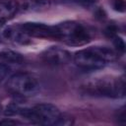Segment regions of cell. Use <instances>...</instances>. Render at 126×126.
Listing matches in <instances>:
<instances>
[{
    "label": "cell",
    "mask_w": 126,
    "mask_h": 126,
    "mask_svg": "<svg viewBox=\"0 0 126 126\" xmlns=\"http://www.w3.org/2000/svg\"><path fill=\"white\" fill-rule=\"evenodd\" d=\"M73 123V119L70 116H66V115H62L60 114L58 120L56 121L55 125H70Z\"/></svg>",
    "instance_id": "5bb4252c"
},
{
    "label": "cell",
    "mask_w": 126,
    "mask_h": 126,
    "mask_svg": "<svg viewBox=\"0 0 126 126\" xmlns=\"http://www.w3.org/2000/svg\"><path fill=\"white\" fill-rule=\"evenodd\" d=\"M116 59V53L105 46H93L79 50L74 55V62L85 70H96Z\"/></svg>",
    "instance_id": "6da1fadb"
},
{
    "label": "cell",
    "mask_w": 126,
    "mask_h": 126,
    "mask_svg": "<svg viewBox=\"0 0 126 126\" xmlns=\"http://www.w3.org/2000/svg\"><path fill=\"white\" fill-rule=\"evenodd\" d=\"M26 33L30 36L39 37V38H55L56 39V30L55 26H47L42 23H25L20 25Z\"/></svg>",
    "instance_id": "8992f818"
},
{
    "label": "cell",
    "mask_w": 126,
    "mask_h": 126,
    "mask_svg": "<svg viewBox=\"0 0 126 126\" xmlns=\"http://www.w3.org/2000/svg\"><path fill=\"white\" fill-rule=\"evenodd\" d=\"M42 60L49 65H64L71 60V53L59 46H51L41 53Z\"/></svg>",
    "instance_id": "52a82bcc"
},
{
    "label": "cell",
    "mask_w": 126,
    "mask_h": 126,
    "mask_svg": "<svg viewBox=\"0 0 126 126\" xmlns=\"http://www.w3.org/2000/svg\"><path fill=\"white\" fill-rule=\"evenodd\" d=\"M16 124H20L18 121L15 120H2L0 121V125H16Z\"/></svg>",
    "instance_id": "ac0fdd59"
},
{
    "label": "cell",
    "mask_w": 126,
    "mask_h": 126,
    "mask_svg": "<svg viewBox=\"0 0 126 126\" xmlns=\"http://www.w3.org/2000/svg\"><path fill=\"white\" fill-rule=\"evenodd\" d=\"M113 44H114V47H115L118 51L124 52L125 43H124V40H123L120 36H113Z\"/></svg>",
    "instance_id": "7c38bea8"
},
{
    "label": "cell",
    "mask_w": 126,
    "mask_h": 126,
    "mask_svg": "<svg viewBox=\"0 0 126 126\" xmlns=\"http://www.w3.org/2000/svg\"><path fill=\"white\" fill-rule=\"evenodd\" d=\"M74 2L80 4V5H84V6H89L92 5L93 3H94L96 0H73Z\"/></svg>",
    "instance_id": "e0dca14e"
},
{
    "label": "cell",
    "mask_w": 126,
    "mask_h": 126,
    "mask_svg": "<svg viewBox=\"0 0 126 126\" xmlns=\"http://www.w3.org/2000/svg\"><path fill=\"white\" fill-rule=\"evenodd\" d=\"M112 7L117 12H124L125 11V8H126L125 0H113Z\"/></svg>",
    "instance_id": "4fadbf2b"
},
{
    "label": "cell",
    "mask_w": 126,
    "mask_h": 126,
    "mask_svg": "<svg viewBox=\"0 0 126 126\" xmlns=\"http://www.w3.org/2000/svg\"><path fill=\"white\" fill-rule=\"evenodd\" d=\"M2 36L4 39L18 44H28L31 42V36L24 32L21 26H10L3 28Z\"/></svg>",
    "instance_id": "ba28073f"
},
{
    "label": "cell",
    "mask_w": 126,
    "mask_h": 126,
    "mask_svg": "<svg viewBox=\"0 0 126 126\" xmlns=\"http://www.w3.org/2000/svg\"><path fill=\"white\" fill-rule=\"evenodd\" d=\"M18 9L19 4L16 0H0V20L5 21L12 18Z\"/></svg>",
    "instance_id": "9c48e42d"
},
{
    "label": "cell",
    "mask_w": 126,
    "mask_h": 126,
    "mask_svg": "<svg viewBox=\"0 0 126 126\" xmlns=\"http://www.w3.org/2000/svg\"><path fill=\"white\" fill-rule=\"evenodd\" d=\"M50 0H24L21 6L24 12H38L49 8Z\"/></svg>",
    "instance_id": "30bf717a"
},
{
    "label": "cell",
    "mask_w": 126,
    "mask_h": 126,
    "mask_svg": "<svg viewBox=\"0 0 126 126\" xmlns=\"http://www.w3.org/2000/svg\"><path fill=\"white\" fill-rule=\"evenodd\" d=\"M19 114L34 123L43 125H55L61 113L59 109L51 103H40L36 104L32 108L20 107Z\"/></svg>",
    "instance_id": "277c9868"
},
{
    "label": "cell",
    "mask_w": 126,
    "mask_h": 126,
    "mask_svg": "<svg viewBox=\"0 0 126 126\" xmlns=\"http://www.w3.org/2000/svg\"><path fill=\"white\" fill-rule=\"evenodd\" d=\"M116 32H117V29H116L115 26H109V27H107L106 30H105V33H106V35L111 36V37L115 36Z\"/></svg>",
    "instance_id": "2e32d148"
},
{
    "label": "cell",
    "mask_w": 126,
    "mask_h": 126,
    "mask_svg": "<svg viewBox=\"0 0 126 126\" xmlns=\"http://www.w3.org/2000/svg\"><path fill=\"white\" fill-rule=\"evenodd\" d=\"M2 31H3V29H0V40L3 38V36H2Z\"/></svg>",
    "instance_id": "d6986e66"
},
{
    "label": "cell",
    "mask_w": 126,
    "mask_h": 126,
    "mask_svg": "<svg viewBox=\"0 0 126 126\" xmlns=\"http://www.w3.org/2000/svg\"><path fill=\"white\" fill-rule=\"evenodd\" d=\"M56 39L72 46H81L91 40V33L82 24L75 21H66L55 26Z\"/></svg>",
    "instance_id": "3957f363"
},
{
    "label": "cell",
    "mask_w": 126,
    "mask_h": 126,
    "mask_svg": "<svg viewBox=\"0 0 126 126\" xmlns=\"http://www.w3.org/2000/svg\"><path fill=\"white\" fill-rule=\"evenodd\" d=\"M10 72V67L4 63H0V83L5 79V77Z\"/></svg>",
    "instance_id": "9a60e30c"
},
{
    "label": "cell",
    "mask_w": 126,
    "mask_h": 126,
    "mask_svg": "<svg viewBox=\"0 0 126 126\" xmlns=\"http://www.w3.org/2000/svg\"><path fill=\"white\" fill-rule=\"evenodd\" d=\"M0 58L6 62H11V63H21L23 61L22 54L11 49L2 50L0 52Z\"/></svg>",
    "instance_id": "8fae6325"
},
{
    "label": "cell",
    "mask_w": 126,
    "mask_h": 126,
    "mask_svg": "<svg viewBox=\"0 0 126 126\" xmlns=\"http://www.w3.org/2000/svg\"><path fill=\"white\" fill-rule=\"evenodd\" d=\"M84 89L93 95L120 98L125 95V81L123 78L100 77L86 83Z\"/></svg>",
    "instance_id": "7a4b0ae2"
},
{
    "label": "cell",
    "mask_w": 126,
    "mask_h": 126,
    "mask_svg": "<svg viewBox=\"0 0 126 126\" xmlns=\"http://www.w3.org/2000/svg\"><path fill=\"white\" fill-rule=\"evenodd\" d=\"M6 86L12 94L23 96L34 95L40 90L39 81L30 73H17L11 76Z\"/></svg>",
    "instance_id": "5b68a950"
}]
</instances>
